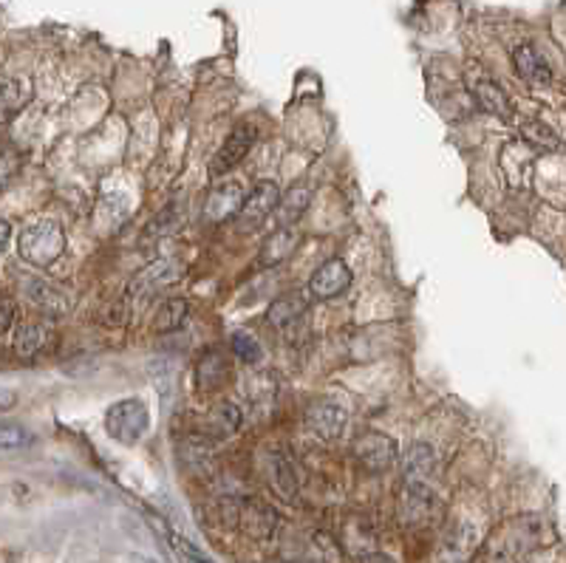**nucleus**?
Masks as SVG:
<instances>
[{"mask_svg": "<svg viewBox=\"0 0 566 563\" xmlns=\"http://www.w3.org/2000/svg\"><path fill=\"white\" fill-rule=\"evenodd\" d=\"M31 94H34V88H31V82L26 77H9L4 82V119H6V122L14 113H21L29 105Z\"/></svg>", "mask_w": 566, "mask_h": 563, "instance_id": "412c9836", "label": "nucleus"}, {"mask_svg": "<svg viewBox=\"0 0 566 563\" xmlns=\"http://www.w3.org/2000/svg\"><path fill=\"white\" fill-rule=\"evenodd\" d=\"M512 65H516V71L521 80L533 82V85H550L553 82V71L546 60L536 51V46L521 43L516 51H512Z\"/></svg>", "mask_w": 566, "mask_h": 563, "instance_id": "4468645a", "label": "nucleus"}, {"mask_svg": "<svg viewBox=\"0 0 566 563\" xmlns=\"http://www.w3.org/2000/svg\"><path fill=\"white\" fill-rule=\"evenodd\" d=\"M12 317H14V300L4 298V332H12Z\"/></svg>", "mask_w": 566, "mask_h": 563, "instance_id": "c85d7f7f", "label": "nucleus"}, {"mask_svg": "<svg viewBox=\"0 0 566 563\" xmlns=\"http://www.w3.org/2000/svg\"><path fill=\"white\" fill-rule=\"evenodd\" d=\"M533 541H536V530H529L524 521L512 524L504 535H499L485 550L482 563H519V558L533 547Z\"/></svg>", "mask_w": 566, "mask_h": 563, "instance_id": "6e6552de", "label": "nucleus"}, {"mask_svg": "<svg viewBox=\"0 0 566 563\" xmlns=\"http://www.w3.org/2000/svg\"><path fill=\"white\" fill-rule=\"evenodd\" d=\"M9 238H12V227H9V221H4V252L9 249Z\"/></svg>", "mask_w": 566, "mask_h": 563, "instance_id": "7c9ffc66", "label": "nucleus"}, {"mask_svg": "<svg viewBox=\"0 0 566 563\" xmlns=\"http://www.w3.org/2000/svg\"><path fill=\"white\" fill-rule=\"evenodd\" d=\"M306 312H308V300L303 295H298V292H291V295H283V298L269 303L266 320L278 332H289V329H295L298 323L306 317Z\"/></svg>", "mask_w": 566, "mask_h": 563, "instance_id": "ddd939ff", "label": "nucleus"}, {"mask_svg": "<svg viewBox=\"0 0 566 563\" xmlns=\"http://www.w3.org/2000/svg\"><path fill=\"white\" fill-rule=\"evenodd\" d=\"M150 428V411L142 399H119L108 408L106 414V431L119 445H136Z\"/></svg>", "mask_w": 566, "mask_h": 563, "instance_id": "f03ea898", "label": "nucleus"}, {"mask_svg": "<svg viewBox=\"0 0 566 563\" xmlns=\"http://www.w3.org/2000/svg\"><path fill=\"white\" fill-rule=\"evenodd\" d=\"M17 249L31 266H51L65 252V232L55 218H38L17 235Z\"/></svg>", "mask_w": 566, "mask_h": 563, "instance_id": "f257e3e1", "label": "nucleus"}, {"mask_svg": "<svg viewBox=\"0 0 566 563\" xmlns=\"http://www.w3.org/2000/svg\"><path fill=\"white\" fill-rule=\"evenodd\" d=\"M170 543H173V552L179 558V563H213L201 550H196L190 541L182 535H170Z\"/></svg>", "mask_w": 566, "mask_h": 563, "instance_id": "bb28decb", "label": "nucleus"}, {"mask_svg": "<svg viewBox=\"0 0 566 563\" xmlns=\"http://www.w3.org/2000/svg\"><path fill=\"white\" fill-rule=\"evenodd\" d=\"M272 487L278 490V496L291 501L298 499V473H295V465L289 462L286 456L275 453L272 456Z\"/></svg>", "mask_w": 566, "mask_h": 563, "instance_id": "4be33fe9", "label": "nucleus"}, {"mask_svg": "<svg viewBox=\"0 0 566 563\" xmlns=\"http://www.w3.org/2000/svg\"><path fill=\"white\" fill-rule=\"evenodd\" d=\"M351 269L346 261H340V258H332V261H325L320 264L315 272H312V278H308V295H312L315 300H332L337 295H342L346 289L351 286Z\"/></svg>", "mask_w": 566, "mask_h": 563, "instance_id": "0eeeda50", "label": "nucleus"}, {"mask_svg": "<svg viewBox=\"0 0 566 563\" xmlns=\"http://www.w3.org/2000/svg\"><path fill=\"white\" fill-rule=\"evenodd\" d=\"M0 441H4V450L26 448V445H31V433L23 431L21 424H4V431H0Z\"/></svg>", "mask_w": 566, "mask_h": 563, "instance_id": "cd10ccee", "label": "nucleus"}, {"mask_svg": "<svg viewBox=\"0 0 566 563\" xmlns=\"http://www.w3.org/2000/svg\"><path fill=\"white\" fill-rule=\"evenodd\" d=\"M436 467H439L436 450L431 445H425V441H417V445H410L405 453V484L434 487Z\"/></svg>", "mask_w": 566, "mask_h": 563, "instance_id": "9b49d317", "label": "nucleus"}, {"mask_svg": "<svg viewBox=\"0 0 566 563\" xmlns=\"http://www.w3.org/2000/svg\"><path fill=\"white\" fill-rule=\"evenodd\" d=\"M187 315H190V303H187L184 298H170L156 309V317H153V329H156V332H176L182 323L187 320Z\"/></svg>", "mask_w": 566, "mask_h": 563, "instance_id": "5701e85b", "label": "nucleus"}, {"mask_svg": "<svg viewBox=\"0 0 566 563\" xmlns=\"http://www.w3.org/2000/svg\"><path fill=\"white\" fill-rule=\"evenodd\" d=\"M48 326L40 320H29V323H21L14 332V351L17 357H34L38 351L46 349L48 343Z\"/></svg>", "mask_w": 566, "mask_h": 563, "instance_id": "dca6fc26", "label": "nucleus"}, {"mask_svg": "<svg viewBox=\"0 0 566 563\" xmlns=\"http://www.w3.org/2000/svg\"><path fill=\"white\" fill-rule=\"evenodd\" d=\"M26 295L34 306H38V309H46L48 315H65L68 309H72V298H68L65 292H60L55 283H46L40 278L26 281Z\"/></svg>", "mask_w": 566, "mask_h": 563, "instance_id": "2eb2a0df", "label": "nucleus"}, {"mask_svg": "<svg viewBox=\"0 0 566 563\" xmlns=\"http://www.w3.org/2000/svg\"><path fill=\"white\" fill-rule=\"evenodd\" d=\"M255 142H258V128L249 125V122L235 125L224 139V145L218 147V153L210 162V176L221 179L224 173H230L235 164H241L247 159V153L255 147Z\"/></svg>", "mask_w": 566, "mask_h": 563, "instance_id": "39448f33", "label": "nucleus"}, {"mask_svg": "<svg viewBox=\"0 0 566 563\" xmlns=\"http://www.w3.org/2000/svg\"><path fill=\"white\" fill-rule=\"evenodd\" d=\"M308 201H312V190H308V187H291V190L281 198L278 210H275L278 227H291V224H295V221L308 210Z\"/></svg>", "mask_w": 566, "mask_h": 563, "instance_id": "aec40b11", "label": "nucleus"}, {"mask_svg": "<svg viewBox=\"0 0 566 563\" xmlns=\"http://www.w3.org/2000/svg\"><path fill=\"white\" fill-rule=\"evenodd\" d=\"M363 563H397V560L388 558V555H383V552H368V555L363 558Z\"/></svg>", "mask_w": 566, "mask_h": 563, "instance_id": "c756f323", "label": "nucleus"}, {"mask_svg": "<svg viewBox=\"0 0 566 563\" xmlns=\"http://www.w3.org/2000/svg\"><path fill=\"white\" fill-rule=\"evenodd\" d=\"M244 201H247L244 187L238 181H224V184L213 187V193L207 198V207H204V215H207L210 221H227V218H232L244 210Z\"/></svg>", "mask_w": 566, "mask_h": 563, "instance_id": "f8f14e48", "label": "nucleus"}, {"mask_svg": "<svg viewBox=\"0 0 566 563\" xmlns=\"http://www.w3.org/2000/svg\"><path fill=\"white\" fill-rule=\"evenodd\" d=\"M230 346H232V354H238V360H244L247 366H258L264 360V346L258 343V337L249 332H235Z\"/></svg>", "mask_w": 566, "mask_h": 563, "instance_id": "393cba45", "label": "nucleus"}, {"mask_svg": "<svg viewBox=\"0 0 566 563\" xmlns=\"http://www.w3.org/2000/svg\"><path fill=\"white\" fill-rule=\"evenodd\" d=\"M524 139L527 142H533L538 147H558V136L553 133L550 125H544V122H536V119H529V122H524Z\"/></svg>", "mask_w": 566, "mask_h": 563, "instance_id": "a878e982", "label": "nucleus"}, {"mask_svg": "<svg viewBox=\"0 0 566 563\" xmlns=\"http://www.w3.org/2000/svg\"><path fill=\"white\" fill-rule=\"evenodd\" d=\"M281 190L275 181H258L252 187V190L247 193V201H244V210L238 213V218H241V227L244 230H258L261 224H266L269 215H275L278 204H281Z\"/></svg>", "mask_w": 566, "mask_h": 563, "instance_id": "423d86ee", "label": "nucleus"}, {"mask_svg": "<svg viewBox=\"0 0 566 563\" xmlns=\"http://www.w3.org/2000/svg\"><path fill=\"white\" fill-rule=\"evenodd\" d=\"M241 422H244V416L232 402H218L207 414V428L215 439H227V436L238 433L241 431Z\"/></svg>", "mask_w": 566, "mask_h": 563, "instance_id": "6ab92c4d", "label": "nucleus"}, {"mask_svg": "<svg viewBox=\"0 0 566 563\" xmlns=\"http://www.w3.org/2000/svg\"><path fill=\"white\" fill-rule=\"evenodd\" d=\"M473 94H476V102H478V105H482L487 113H495V116H510V113H512L507 94H504L495 82H487V80L476 82V85H473Z\"/></svg>", "mask_w": 566, "mask_h": 563, "instance_id": "b1692460", "label": "nucleus"}, {"mask_svg": "<svg viewBox=\"0 0 566 563\" xmlns=\"http://www.w3.org/2000/svg\"><path fill=\"white\" fill-rule=\"evenodd\" d=\"M184 275V269L173 261H156L150 264L148 269H142L139 275H136L128 289H125V300H122V309L128 312V306L133 303V309L139 303L150 300L156 292H162V289H167L170 283H176L179 278Z\"/></svg>", "mask_w": 566, "mask_h": 563, "instance_id": "7ed1b4c3", "label": "nucleus"}, {"mask_svg": "<svg viewBox=\"0 0 566 563\" xmlns=\"http://www.w3.org/2000/svg\"><path fill=\"white\" fill-rule=\"evenodd\" d=\"M298 247V232L291 227H278L275 235L269 238V241L264 244L261 249V266H278L283 264L291 252H295Z\"/></svg>", "mask_w": 566, "mask_h": 563, "instance_id": "a211bd4d", "label": "nucleus"}, {"mask_svg": "<svg viewBox=\"0 0 566 563\" xmlns=\"http://www.w3.org/2000/svg\"><path fill=\"white\" fill-rule=\"evenodd\" d=\"M346 424H349V416L346 411H342L340 405L334 402H312L306 408V428L312 431L315 436L325 439V441H334L340 439L342 433H346Z\"/></svg>", "mask_w": 566, "mask_h": 563, "instance_id": "1a4fd4ad", "label": "nucleus"}, {"mask_svg": "<svg viewBox=\"0 0 566 563\" xmlns=\"http://www.w3.org/2000/svg\"><path fill=\"white\" fill-rule=\"evenodd\" d=\"M354 456L368 473H385L397 465L400 445L383 431H366L354 441Z\"/></svg>", "mask_w": 566, "mask_h": 563, "instance_id": "20e7f679", "label": "nucleus"}, {"mask_svg": "<svg viewBox=\"0 0 566 563\" xmlns=\"http://www.w3.org/2000/svg\"><path fill=\"white\" fill-rule=\"evenodd\" d=\"M227 374H230V366L224 357L210 351V354H204L196 366V382L201 391H218L227 382Z\"/></svg>", "mask_w": 566, "mask_h": 563, "instance_id": "f3484780", "label": "nucleus"}, {"mask_svg": "<svg viewBox=\"0 0 566 563\" xmlns=\"http://www.w3.org/2000/svg\"><path fill=\"white\" fill-rule=\"evenodd\" d=\"M238 524H241V530L258 541H266L278 533V513L272 509L269 504L258 501V499H247L241 507H238Z\"/></svg>", "mask_w": 566, "mask_h": 563, "instance_id": "9d476101", "label": "nucleus"}]
</instances>
